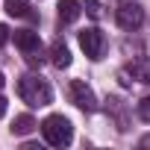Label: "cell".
Wrapping results in <instances>:
<instances>
[{
  "label": "cell",
  "instance_id": "cell-1",
  "mask_svg": "<svg viewBox=\"0 0 150 150\" xmlns=\"http://www.w3.org/2000/svg\"><path fill=\"white\" fill-rule=\"evenodd\" d=\"M18 94L27 106H47L53 100V88L47 86V80L35 77V74H27L18 80Z\"/></svg>",
  "mask_w": 150,
  "mask_h": 150
},
{
  "label": "cell",
  "instance_id": "cell-2",
  "mask_svg": "<svg viewBox=\"0 0 150 150\" xmlns=\"http://www.w3.org/2000/svg\"><path fill=\"white\" fill-rule=\"evenodd\" d=\"M41 132H44L47 144H53V147H68L71 138H74V127H71V121H68L65 115H50V118H44Z\"/></svg>",
  "mask_w": 150,
  "mask_h": 150
},
{
  "label": "cell",
  "instance_id": "cell-3",
  "mask_svg": "<svg viewBox=\"0 0 150 150\" xmlns=\"http://www.w3.org/2000/svg\"><path fill=\"white\" fill-rule=\"evenodd\" d=\"M103 44H106V38H103V33H100L97 27H88V30L80 33V47H83V53H86L91 62H97V59L103 56Z\"/></svg>",
  "mask_w": 150,
  "mask_h": 150
},
{
  "label": "cell",
  "instance_id": "cell-4",
  "mask_svg": "<svg viewBox=\"0 0 150 150\" xmlns=\"http://www.w3.org/2000/svg\"><path fill=\"white\" fill-rule=\"evenodd\" d=\"M115 21H118L121 30H138L141 21H144V9L138 3H121L115 9Z\"/></svg>",
  "mask_w": 150,
  "mask_h": 150
},
{
  "label": "cell",
  "instance_id": "cell-5",
  "mask_svg": "<svg viewBox=\"0 0 150 150\" xmlns=\"http://www.w3.org/2000/svg\"><path fill=\"white\" fill-rule=\"evenodd\" d=\"M68 91H71V103L80 106L83 112H94V109H97V97H94V91H91L83 80H74Z\"/></svg>",
  "mask_w": 150,
  "mask_h": 150
},
{
  "label": "cell",
  "instance_id": "cell-6",
  "mask_svg": "<svg viewBox=\"0 0 150 150\" xmlns=\"http://www.w3.org/2000/svg\"><path fill=\"white\" fill-rule=\"evenodd\" d=\"M12 38H15V47H18L24 56L41 53V38H38V33H33V30H15Z\"/></svg>",
  "mask_w": 150,
  "mask_h": 150
},
{
  "label": "cell",
  "instance_id": "cell-7",
  "mask_svg": "<svg viewBox=\"0 0 150 150\" xmlns=\"http://www.w3.org/2000/svg\"><path fill=\"white\" fill-rule=\"evenodd\" d=\"M127 77H132L135 83H150V56H138L127 65Z\"/></svg>",
  "mask_w": 150,
  "mask_h": 150
},
{
  "label": "cell",
  "instance_id": "cell-8",
  "mask_svg": "<svg viewBox=\"0 0 150 150\" xmlns=\"http://www.w3.org/2000/svg\"><path fill=\"white\" fill-rule=\"evenodd\" d=\"M56 9H59V21H62V24H74V21L80 18V12H83L77 0H59Z\"/></svg>",
  "mask_w": 150,
  "mask_h": 150
},
{
  "label": "cell",
  "instance_id": "cell-9",
  "mask_svg": "<svg viewBox=\"0 0 150 150\" xmlns=\"http://www.w3.org/2000/svg\"><path fill=\"white\" fill-rule=\"evenodd\" d=\"M50 59H53L56 68H68V65H71V50H68L62 41H53V47H50Z\"/></svg>",
  "mask_w": 150,
  "mask_h": 150
},
{
  "label": "cell",
  "instance_id": "cell-10",
  "mask_svg": "<svg viewBox=\"0 0 150 150\" xmlns=\"http://www.w3.org/2000/svg\"><path fill=\"white\" fill-rule=\"evenodd\" d=\"M6 12H9L12 18H33L27 0H6Z\"/></svg>",
  "mask_w": 150,
  "mask_h": 150
},
{
  "label": "cell",
  "instance_id": "cell-11",
  "mask_svg": "<svg viewBox=\"0 0 150 150\" xmlns=\"http://www.w3.org/2000/svg\"><path fill=\"white\" fill-rule=\"evenodd\" d=\"M33 129H35L33 115H18V118L12 121V132H15V135H27V132H33Z\"/></svg>",
  "mask_w": 150,
  "mask_h": 150
},
{
  "label": "cell",
  "instance_id": "cell-12",
  "mask_svg": "<svg viewBox=\"0 0 150 150\" xmlns=\"http://www.w3.org/2000/svg\"><path fill=\"white\" fill-rule=\"evenodd\" d=\"M135 109H138V118H141V121H147V124H150V97H141V100H138V106H135Z\"/></svg>",
  "mask_w": 150,
  "mask_h": 150
},
{
  "label": "cell",
  "instance_id": "cell-13",
  "mask_svg": "<svg viewBox=\"0 0 150 150\" xmlns=\"http://www.w3.org/2000/svg\"><path fill=\"white\" fill-rule=\"evenodd\" d=\"M83 6H86V12L91 15V18H100L103 12H100V3H97V0H83Z\"/></svg>",
  "mask_w": 150,
  "mask_h": 150
},
{
  "label": "cell",
  "instance_id": "cell-14",
  "mask_svg": "<svg viewBox=\"0 0 150 150\" xmlns=\"http://www.w3.org/2000/svg\"><path fill=\"white\" fill-rule=\"evenodd\" d=\"M9 38H12V33H9V27H6V24H0V47H3V44H6Z\"/></svg>",
  "mask_w": 150,
  "mask_h": 150
},
{
  "label": "cell",
  "instance_id": "cell-15",
  "mask_svg": "<svg viewBox=\"0 0 150 150\" xmlns=\"http://www.w3.org/2000/svg\"><path fill=\"white\" fill-rule=\"evenodd\" d=\"M6 115V97H0V118Z\"/></svg>",
  "mask_w": 150,
  "mask_h": 150
},
{
  "label": "cell",
  "instance_id": "cell-16",
  "mask_svg": "<svg viewBox=\"0 0 150 150\" xmlns=\"http://www.w3.org/2000/svg\"><path fill=\"white\" fill-rule=\"evenodd\" d=\"M141 147H150V135H144V138H141Z\"/></svg>",
  "mask_w": 150,
  "mask_h": 150
},
{
  "label": "cell",
  "instance_id": "cell-17",
  "mask_svg": "<svg viewBox=\"0 0 150 150\" xmlns=\"http://www.w3.org/2000/svg\"><path fill=\"white\" fill-rule=\"evenodd\" d=\"M6 86V77H3V74H0V88H3Z\"/></svg>",
  "mask_w": 150,
  "mask_h": 150
}]
</instances>
